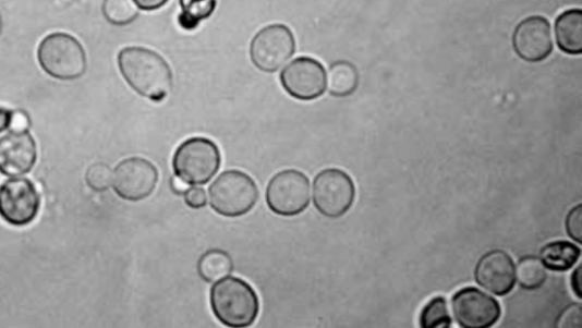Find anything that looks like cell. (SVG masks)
I'll use <instances>...</instances> for the list:
<instances>
[{
    "instance_id": "cell-32",
    "label": "cell",
    "mask_w": 582,
    "mask_h": 328,
    "mask_svg": "<svg viewBox=\"0 0 582 328\" xmlns=\"http://www.w3.org/2000/svg\"><path fill=\"white\" fill-rule=\"evenodd\" d=\"M580 267H578L572 277H571V283H572V290L578 299H581V284H580Z\"/></svg>"
},
{
    "instance_id": "cell-17",
    "label": "cell",
    "mask_w": 582,
    "mask_h": 328,
    "mask_svg": "<svg viewBox=\"0 0 582 328\" xmlns=\"http://www.w3.org/2000/svg\"><path fill=\"white\" fill-rule=\"evenodd\" d=\"M581 251L567 241H555L546 244L541 251L542 263L551 271H567L579 260Z\"/></svg>"
},
{
    "instance_id": "cell-12",
    "label": "cell",
    "mask_w": 582,
    "mask_h": 328,
    "mask_svg": "<svg viewBox=\"0 0 582 328\" xmlns=\"http://www.w3.org/2000/svg\"><path fill=\"white\" fill-rule=\"evenodd\" d=\"M157 182L158 171L151 162L142 158H130L116 168L112 185L120 197L138 202L151 195Z\"/></svg>"
},
{
    "instance_id": "cell-1",
    "label": "cell",
    "mask_w": 582,
    "mask_h": 328,
    "mask_svg": "<svg viewBox=\"0 0 582 328\" xmlns=\"http://www.w3.org/2000/svg\"><path fill=\"white\" fill-rule=\"evenodd\" d=\"M122 77L140 95L162 102L173 87V74L168 62L154 50L144 47L123 48L118 58Z\"/></svg>"
},
{
    "instance_id": "cell-19",
    "label": "cell",
    "mask_w": 582,
    "mask_h": 328,
    "mask_svg": "<svg viewBox=\"0 0 582 328\" xmlns=\"http://www.w3.org/2000/svg\"><path fill=\"white\" fill-rule=\"evenodd\" d=\"M197 268L202 280L207 283H216L231 274L233 263L227 252L209 250L199 259Z\"/></svg>"
},
{
    "instance_id": "cell-7",
    "label": "cell",
    "mask_w": 582,
    "mask_h": 328,
    "mask_svg": "<svg viewBox=\"0 0 582 328\" xmlns=\"http://www.w3.org/2000/svg\"><path fill=\"white\" fill-rule=\"evenodd\" d=\"M295 50L293 32L284 24H270L255 35L250 53L257 69L274 73L295 54Z\"/></svg>"
},
{
    "instance_id": "cell-10",
    "label": "cell",
    "mask_w": 582,
    "mask_h": 328,
    "mask_svg": "<svg viewBox=\"0 0 582 328\" xmlns=\"http://www.w3.org/2000/svg\"><path fill=\"white\" fill-rule=\"evenodd\" d=\"M40 197L28 180H11L0 186V217L14 226L28 224L37 217Z\"/></svg>"
},
{
    "instance_id": "cell-21",
    "label": "cell",
    "mask_w": 582,
    "mask_h": 328,
    "mask_svg": "<svg viewBox=\"0 0 582 328\" xmlns=\"http://www.w3.org/2000/svg\"><path fill=\"white\" fill-rule=\"evenodd\" d=\"M516 280L525 290H536L544 286L547 280V271L536 257L522 258L516 268Z\"/></svg>"
},
{
    "instance_id": "cell-11",
    "label": "cell",
    "mask_w": 582,
    "mask_h": 328,
    "mask_svg": "<svg viewBox=\"0 0 582 328\" xmlns=\"http://www.w3.org/2000/svg\"><path fill=\"white\" fill-rule=\"evenodd\" d=\"M457 323L464 328H488L500 318L498 302L478 289L465 288L452 299Z\"/></svg>"
},
{
    "instance_id": "cell-26",
    "label": "cell",
    "mask_w": 582,
    "mask_h": 328,
    "mask_svg": "<svg viewBox=\"0 0 582 328\" xmlns=\"http://www.w3.org/2000/svg\"><path fill=\"white\" fill-rule=\"evenodd\" d=\"M558 327H580L581 326V306L579 304H574L569 306L566 311L562 312L560 317L558 318L557 324Z\"/></svg>"
},
{
    "instance_id": "cell-28",
    "label": "cell",
    "mask_w": 582,
    "mask_h": 328,
    "mask_svg": "<svg viewBox=\"0 0 582 328\" xmlns=\"http://www.w3.org/2000/svg\"><path fill=\"white\" fill-rule=\"evenodd\" d=\"M169 0H134V3L143 11H156L163 8Z\"/></svg>"
},
{
    "instance_id": "cell-22",
    "label": "cell",
    "mask_w": 582,
    "mask_h": 328,
    "mask_svg": "<svg viewBox=\"0 0 582 328\" xmlns=\"http://www.w3.org/2000/svg\"><path fill=\"white\" fill-rule=\"evenodd\" d=\"M102 14L110 23L123 27L140 16V11L132 0H104Z\"/></svg>"
},
{
    "instance_id": "cell-3",
    "label": "cell",
    "mask_w": 582,
    "mask_h": 328,
    "mask_svg": "<svg viewBox=\"0 0 582 328\" xmlns=\"http://www.w3.org/2000/svg\"><path fill=\"white\" fill-rule=\"evenodd\" d=\"M38 61L50 77L60 81L82 78L87 70L85 49L68 34L48 35L39 45Z\"/></svg>"
},
{
    "instance_id": "cell-33",
    "label": "cell",
    "mask_w": 582,
    "mask_h": 328,
    "mask_svg": "<svg viewBox=\"0 0 582 328\" xmlns=\"http://www.w3.org/2000/svg\"><path fill=\"white\" fill-rule=\"evenodd\" d=\"M2 32H3V19H2V14H0V35H2Z\"/></svg>"
},
{
    "instance_id": "cell-4",
    "label": "cell",
    "mask_w": 582,
    "mask_h": 328,
    "mask_svg": "<svg viewBox=\"0 0 582 328\" xmlns=\"http://www.w3.org/2000/svg\"><path fill=\"white\" fill-rule=\"evenodd\" d=\"M208 194L211 209L229 218L248 214L258 199L255 182L247 173L240 170L225 171L210 185Z\"/></svg>"
},
{
    "instance_id": "cell-2",
    "label": "cell",
    "mask_w": 582,
    "mask_h": 328,
    "mask_svg": "<svg viewBox=\"0 0 582 328\" xmlns=\"http://www.w3.org/2000/svg\"><path fill=\"white\" fill-rule=\"evenodd\" d=\"M210 306L217 319L232 328L251 326L259 312L256 292L248 283L237 277H229L211 288Z\"/></svg>"
},
{
    "instance_id": "cell-24",
    "label": "cell",
    "mask_w": 582,
    "mask_h": 328,
    "mask_svg": "<svg viewBox=\"0 0 582 328\" xmlns=\"http://www.w3.org/2000/svg\"><path fill=\"white\" fill-rule=\"evenodd\" d=\"M86 182L95 192L108 191L113 184V171L108 165L95 163L87 170Z\"/></svg>"
},
{
    "instance_id": "cell-29",
    "label": "cell",
    "mask_w": 582,
    "mask_h": 328,
    "mask_svg": "<svg viewBox=\"0 0 582 328\" xmlns=\"http://www.w3.org/2000/svg\"><path fill=\"white\" fill-rule=\"evenodd\" d=\"M12 121H13V112L5 109L0 108V133H3L12 127Z\"/></svg>"
},
{
    "instance_id": "cell-23",
    "label": "cell",
    "mask_w": 582,
    "mask_h": 328,
    "mask_svg": "<svg viewBox=\"0 0 582 328\" xmlns=\"http://www.w3.org/2000/svg\"><path fill=\"white\" fill-rule=\"evenodd\" d=\"M451 325L452 318L449 316L446 300L442 296L433 297L420 314L422 328H446Z\"/></svg>"
},
{
    "instance_id": "cell-9",
    "label": "cell",
    "mask_w": 582,
    "mask_h": 328,
    "mask_svg": "<svg viewBox=\"0 0 582 328\" xmlns=\"http://www.w3.org/2000/svg\"><path fill=\"white\" fill-rule=\"evenodd\" d=\"M280 82L290 96L300 100H313L326 92L327 73L319 61L299 58L283 69Z\"/></svg>"
},
{
    "instance_id": "cell-27",
    "label": "cell",
    "mask_w": 582,
    "mask_h": 328,
    "mask_svg": "<svg viewBox=\"0 0 582 328\" xmlns=\"http://www.w3.org/2000/svg\"><path fill=\"white\" fill-rule=\"evenodd\" d=\"M184 199L192 209H202L206 206V194L201 187H193L184 193Z\"/></svg>"
},
{
    "instance_id": "cell-15",
    "label": "cell",
    "mask_w": 582,
    "mask_h": 328,
    "mask_svg": "<svg viewBox=\"0 0 582 328\" xmlns=\"http://www.w3.org/2000/svg\"><path fill=\"white\" fill-rule=\"evenodd\" d=\"M474 277L488 292L498 296L507 295L516 286V266L507 252L494 250L481 258Z\"/></svg>"
},
{
    "instance_id": "cell-31",
    "label": "cell",
    "mask_w": 582,
    "mask_h": 328,
    "mask_svg": "<svg viewBox=\"0 0 582 328\" xmlns=\"http://www.w3.org/2000/svg\"><path fill=\"white\" fill-rule=\"evenodd\" d=\"M171 189L175 194H184L189 190V184L179 179V177H173L171 181Z\"/></svg>"
},
{
    "instance_id": "cell-14",
    "label": "cell",
    "mask_w": 582,
    "mask_h": 328,
    "mask_svg": "<svg viewBox=\"0 0 582 328\" xmlns=\"http://www.w3.org/2000/svg\"><path fill=\"white\" fill-rule=\"evenodd\" d=\"M37 161V145L28 131L14 130L0 138V172L9 177L28 173Z\"/></svg>"
},
{
    "instance_id": "cell-5",
    "label": "cell",
    "mask_w": 582,
    "mask_h": 328,
    "mask_svg": "<svg viewBox=\"0 0 582 328\" xmlns=\"http://www.w3.org/2000/svg\"><path fill=\"white\" fill-rule=\"evenodd\" d=\"M221 166L220 149L215 142L194 137L183 142L173 158V170L180 180L191 185H205Z\"/></svg>"
},
{
    "instance_id": "cell-13",
    "label": "cell",
    "mask_w": 582,
    "mask_h": 328,
    "mask_svg": "<svg viewBox=\"0 0 582 328\" xmlns=\"http://www.w3.org/2000/svg\"><path fill=\"white\" fill-rule=\"evenodd\" d=\"M513 47L526 62L546 60L553 50L549 22L543 16H529L521 21L513 35Z\"/></svg>"
},
{
    "instance_id": "cell-30",
    "label": "cell",
    "mask_w": 582,
    "mask_h": 328,
    "mask_svg": "<svg viewBox=\"0 0 582 328\" xmlns=\"http://www.w3.org/2000/svg\"><path fill=\"white\" fill-rule=\"evenodd\" d=\"M28 117L23 112H13L12 127L17 131H26V124H28Z\"/></svg>"
},
{
    "instance_id": "cell-6",
    "label": "cell",
    "mask_w": 582,
    "mask_h": 328,
    "mask_svg": "<svg viewBox=\"0 0 582 328\" xmlns=\"http://www.w3.org/2000/svg\"><path fill=\"white\" fill-rule=\"evenodd\" d=\"M355 195V185L345 171L326 169L315 177L313 202L325 217L336 219L349 212Z\"/></svg>"
},
{
    "instance_id": "cell-20",
    "label": "cell",
    "mask_w": 582,
    "mask_h": 328,
    "mask_svg": "<svg viewBox=\"0 0 582 328\" xmlns=\"http://www.w3.org/2000/svg\"><path fill=\"white\" fill-rule=\"evenodd\" d=\"M178 22L184 31H194L198 24L215 13L217 0H179Z\"/></svg>"
},
{
    "instance_id": "cell-25",
    "label": "cell",
    "mask_w": 582,
    "mask_h": 328,
    "mask_svg": "<svg viewBox=\"0 0 582 328\" xmlns=\"http://www.w3.org/2000/svg\"><path fill=\"white\" fill-rule=\"evenodd\" d=\"M567 232L569 236L578 244L582 243V207L578 205L573 208L566 220Z\"/></svg>"
},
{
    "instance_id": "cell-16",
    "label": "cell",
    "mask_w": 582,
    "mask_h": 328,
    "mask_svg": "<svg viewBox=\"0 0 582 328\" xmlns=\"http://www.w3.org/2000/svg\"><path fill=\"white\" fill-rule=\"evenodd\" d=\"M555 36L565 53L579 56L582 52V12L579 9L562 13L555 22Z\"/></svg>"
},
{
    "instance_id": "cell-8",
    "label": "cell",
    "mask_w": 582,
    "mask_h": 328,
    "mask_svg": "<svg viewBox=\"0 0 582 328\" xmlns=\"http://www.w3.org/2000/svg\"><path fill=\"white\" fill-rule=\"evenodd\" d=\"M270 210L279 216L294 217L302 214L310 205V182L298 170H284L277 173L267 190Z\"/></svg>"
},
{
    "instance_id": "cell-18",
    "label": "cell",
    "mask_w": 582,
    "mask_h": 328,
    "mask_svg": "<svg viewBox=\"0 0 582 328\" xmlns=\"http://www.w3.org/2000/svg\"><path fill=\"white\" fill-rule=\"evenodd\" d=\"M359 85L356 68L347 61H338L329 69L328 87L332 96L347 97L352 95Z\"/></svg>"
}]
</instances>
